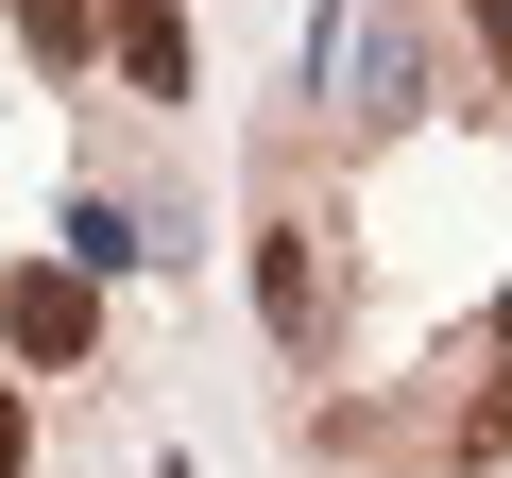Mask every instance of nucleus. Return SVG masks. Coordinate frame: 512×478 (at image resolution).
Returning a JSON list of instances; mask_svg holds the SVG:
<instances>
[{"label":"nucleus","mask_w":512,"mask_h":478,"mask_svg":"<svg viewBox=\"0 0 512 478\" xmlns=\"http://www.w3.org/2000/svg\"><path fill=\"white\" fill-rule=\"evenodd\" d=\"M0 342H18L35 376H86V342H103L86 274H69V257H35V274H0Z\"/></svg>","instance_id":"1"},{"label":"nucleus","mask_w":512,"mask_h":478,"mask_svg":"<svg viewBox=\"0 0 512 478\" xmlns=\"http://www.w3.org/2000/svg\"><path fill=\"white\" fill-rule=\"evenodd\" d=\"M103 69H120L137 103H171V86H188V18H171V0H103Z\"/></svg>","instance_id":"2"},{"label":"nucleus","mask_w":512,"mask_h":478,"mask_svg":"<svg viewBox=\"0 0 512 478\" xmlns=\"http://www.w3.org/2000/svg\"><path fill=\"white\" fill-rule=\"evenodd\" d=\"M256 308H274V342H325V257H308V222H256Z\"/></svg>","instance_id":"3"},{"label":"nucleus","mask_w":512,"mask_h":478,"mask_svg":"<svg viewBox=\"0 0 512 478\" xmlns=\"http://www.w3.org/2000/svg\"><path fill=\"white\" fill-rule=\"evenodd\" d=\"M18 52H35V69H86V52H103V0H18Z\"/></svg>","instance_id":"4"},{"label":"nucleus","mask_w":512,"mask_h":478,"mask_svg":"<svg viewBox=\"0 0 512 478\" xmlns=\"http://www.w3.org/2000/svg\"><path fill=\"white\" fill-rule=\"evenodd\" d=\"M478 69H495V86H512V0H478Z\"/></svg>","instance_id":"5"},{"label":"nucleus","mask_w":512,"mask_h":478,"mask_svg":"<svg viewBox=\"0 0 512 478\" xmlns=\"http://www.w3.org/2000/svg\"><path fill=\"white\" fill-rule=\"evenodd\" d=\"M18 461H35V410H18V393H0V478H18Z\"/></svg>","instance_id":"6"}]
</instances>
